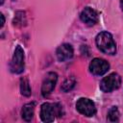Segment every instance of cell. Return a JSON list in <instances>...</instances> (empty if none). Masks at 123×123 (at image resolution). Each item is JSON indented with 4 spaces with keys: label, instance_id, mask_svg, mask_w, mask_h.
Segmentation results:
<instances>
[{
    "label": "cell",
    "instance_id": "6da1fadb",
    "mask_svg": "<svg viewBox=\"0 0 123 123\" xmlns=\"http://www.w3.org/2000/svg\"><path fill=\"white\" fill-rule=\"evenodd\" d=\"M96 45L100 51L108 55L116 53V44L112 36L108 32H101L96 37Z\"/></svg>",
    "mask_w": 123,
    "mask_h": 123
},
{
    "label": "cell",
    "instance_id": "7a4b0ae2",
    "mask_svg": "<svg viewBox=\"0 0 123 123\" xmlns=\"http://www.w3.org/2000/svg\"><path fill=\"white\" fill-rule=\"evenodd\" d=\"M62 114V107L58 103H44L41 105L40 118L43 122H53L56 116L61 117Z\"/></svg>",
    "mask_w": 123,
    "mask_h": 123
},
{
    "label": "cell",
    "instance_id": "3957f363",
    "mask_svg": "<svg viewBox=\"0 0 123 123\" xmlns=\"http://www.w3.org/2000/svg\"><path fill=\"white\" fill-rule=\"evenodd\" d=\"M24 51L20 45H17L10 63V70L12 73L20 74L24 71Z\"/></svg>",
    "mask_w": 123,
    "mask_h": 123
},
{
    "label": "cell",
    "instance_id": "277c9868",
    "mask_svg": "<svg viewBox=\"0 0 123 123\" xmlns=\"http://www.w3.org/2000/svg\"><path fill=\"white\" fill-rule=\"evenodd\" d=\"M121 85V78L117 73H111L103 78L100 83V89L103 92H111L117 89Z\"/></svg>",
    "mask_w": 123,
    "mask_h": 123
},
{
    "label": "cell",
    "instance_id": "5b68a950",
    "mask_svg": "<svg viewBox=\"0 0 123 123\" xmlns=\"http://www.w3.org/2000/svg\"><path fill=\"white\" fill-rule=\"evenodd\" d=\"M76 109L86 116H93L96 113L95 104L88 98H80L76 103Z\"/></svg>",
    "mask_w": 123,
    "mask_h": 123
},
{
    "label": "cell",
    "instance_id": "8992f818",
    "mask_svg": "<svg viewBox=\"0 0 123 123\" xmlns=\"http://www.w3.org/2000/svg\"><path fill=\"white\" fill-rule=\"evenodd\" d=\"M109 69H110V63L106 60L100 58L93 59L89 64V71L96 76L104 75L106 72H108Z\"/></svg>",
    "mask_w": 123,
    "mask_h": 123
},
{
    "label": "cell",
    "instance_id": "52a82bcc",
    "mask_svg": "<svg viewBox=\"0 0 123 123\" xmlns=\"http://www.w3.org/2000/svg\"><path fill=\"white\" fill-rule=\"evenodd\" d=\"M58 81V75L55 72H48L46 76L44 77V80L41 85V94L42 96L46 97L48 96L53 89L55 88V86Z\"/></svg>",
    "mask_w": 123,
    "mask_h": 123
},
{
    "label": "cell",
    "instance_id": "ba28073f",
    "mask_svg": "<svg viewBox=\"0 0 123 123\" xmlns=\"http://www.w3.org/2000/svg\"><path fill=\"white\" fill-rule=\"evenodd\" d=\"M73 54H74L73 47L68 43H62L57 48V51H56L57 59L60 62H65L70 60L73 57Z\"/></svg>",
    "mask_w": 123,
    "mask_h": 123
},
{
    "label": "cell",
    "instance_id": "9c48e42d",
    "mask_svg": "<svg viewBox=\"0 0 123 123\" xmlns=\"http://www.w3.org/2000/svg\"><path fill=\"white\" fill-rule=\"evenodd\" d=\"M80 17H81V20L88 26H92V25L96 24L98 21L97 12L90 7H86L82 11Z\"/></svg>",
    "mask_w": 123,
    "mask_h": 123
},
{
    "label": "cell",
    "instance_id": "30bf717a",
    "mask_svg": "<svg viewBox=\"0 0 123 123\" xmlns=\"http://www.w3.org/2000/svg\"><path fill=\"white\" fill-rule=\"evenodd\" d=\"M35 106L36 104L34 102L32 103H28V104H25L21 110V115H22V118L29 122L33 119V116H34V111H35Z\"/></svg>",
    "mask_w": 123,
    "mask_h": 123
},
{
    "label": "cell",
    "instance_id": "8fae6325",
    "mask_svg": "<svg viewBox=\"0 0 123 123\" xmlns=\"http://www.w3.org/2000/svg\"><path fill=\"white\" fill-rule=\"evenodd\" d=\"M20 92L22 95L28 97L31 95L32 90H31V86L29 84V81L26 77H23L20 79Z\"/></svg>",
    "mask_w": 123,
    "mask_h": 123
},
{
    "label": "cell",
    "instance_id": "7c38bea8",
    "mask_svg": "<svg viewBox=\"0 0 123 123\" xmlns=\"http://www.w3.org/2000/svg\"><path fill=\"white\" fill-rule=\"evenodd\" d=\"M75 84H76L75 79H74L73 77H69V78H67V79L62 83V86H61V89H62L63 92H67V91L71 90V89L74 87Z\"/></svg>",
    "mask_w": 123,
    "mask_h": 123
},
{
    "label": "cell",
    "instance_id": "4fadbf2b",
    "mask_svg": "<svg viewBox=\"0 0 123 123\" xmlns=\"http://www.w3.org/2000/svg\"><path fill=\"white\" fill-rule=\"evenodd\" d=\"M108 119L111 122L118 121L119 119V111L117 107H111L108 112Z\"/></svg>",
    "mask_w": 123,
    "mask_h": 123
},
{
    "label": "cell",
    "instance_id": "5bb4252c",
    "mask_svg": "<svg viewBox=\"0 0 123 123\" xmlns=\"http://www.w3.org/2000/svg\"><path fill=\"white\" fill-rule=\"evenodd\" d=\"M19 14H20L19 12H16V15H15V17H14V21H13L14 25H18V24L23 25V22L25 23V21H23V19L25 18V16H24V12H21V15H19Z\"/></svg>",
    "mask_w": 123,
    "mask_h": 123
},
{
    "label": "cell",
    "instance_id": "9a60e30c",
    "mask_svg": "<svg viewBox=\"0 0 123 123\" xmlns=\"http://www.w3.org/2000/svg\"><path fill=\"white\" fill-rule=\"evenodd\" d=\"M0 17H1V28L3 27V25H4V23H5V18H4V15H3V13H0Z\"/></svg>",
    "mask_w": 123,
    "mask_h": 123
},
{
    "label": "cell",
    "instance_id": "2e32d148",
    "mask_svg": "<svg viewBox=\"0 0 123 123\" xmlns=\"http://www.w3.org/2000/svg\"><path fill=\"white\" fill-rule=\"evenodd\" d=\"M120 6H121V9L123 11V0H120Z\"/></svg>",
    "mask_w": 123,
    "mask_h": 123
},
{
    "label": "cell",
    "instance_id": "e0dca14e",
    "mask_svg": "<svg viewBox=\"0 0 123 123\" xmlns=\"http://www.w3.org/2000/svg\"><path fill=\"white\" fill-rule=\"evenodd\" d=\"M3 3H4V0H1V2H0V4H1V5H2V4H3Z\"/></svg>",
    "mask_w": 123,
    "mask_h": 123
}]
</instances>
